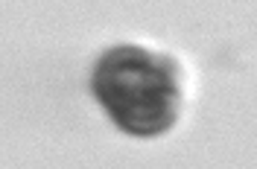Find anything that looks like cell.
Listing matches in <instances>:
<instances>
[{"mask_svg": "<svg viewBox=\"0 0 257 169\" xmlns=\"http://www.w3.org/2000/svg\"><path fill=\"white\" fill-rule=\"evenodd\" d=\"M94 91L114 123L132 134H158L173 120V67L141 50H114L94 73Z\"/></svg>", "mask_w": 257, "mask_h": 169, "instance_id": "cell-1", "label": "cell"}]
</instances>
